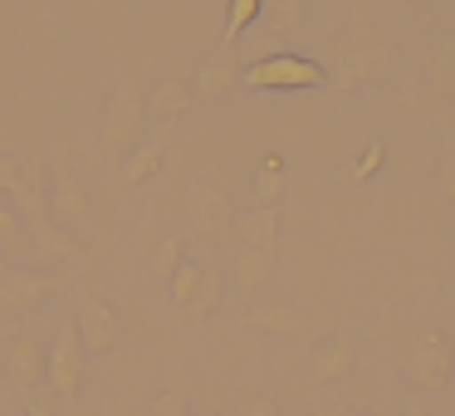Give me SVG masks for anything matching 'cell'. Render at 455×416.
Wrapping results in <instances>:
<instances>
[{"label":"cell","instance_id":"9","mask_svg":"<svg viewBox=\"0 0 455 416\" xmlns=\"http://www.w3.org/2000/svg\"><path fill=\"white\" fill-rule=\"evenodd\" d=\"M5 377H11L20 392H35V387L50 377V353H44L40 338H30V333L11 338V348H5Z\"/></svg>","mask_w":455,"mask_h":416},{"label":"cell","instance_id":"33","mask_svg":"<svg viewBox=\"0 0 455 416\" xmlns=\"http://www.w3.org/2000/svg\"><path fill=\"white\" fill-rule=\"evenodd\" d=\"M25 416H54V406L44 402V396H30V402H25Z\"/></svg>","mask_w":455,"mask_h":416},{"label":"cell","instance_id":"11","mask_svg":"<svg viewBox=\"0 0 455 416\" xmlns=\"http://www.w3.org/2000/svg\"><path fill=\"white\" fill-rule=\"evenodd\" d=\"M50 211H54V226H84L89 220V191L79 187L69 167H54V187H50Z\"/></svg>","mask_w":455,"mask_h":416},{"label":"cell","instance_id":"30","mask_svg":"<svg viewBox=\"0 0 455 416\" xmlns=\"http://www.w3.org/2000/svg\"><path fill=\"white\" fill-rule=\"evenodd\" d=\"M152 416H191V406H187V396H181V392H157Z\"/></svg>","mask_w":455,"mask_h":416},{"label":"cell","instance_id":"5","mask_svg":"<svg viewBox=\"0 0 455 416\" xmlns=\"http://www.w3.org/2000/svg\"><path fill=\"white\" fill-rule=\"evenodd\" d=\"M142 128H148V93L138 84H123L108 99V113H103V142H108L113 157H123L142 142Z\"/></svg>","mask_w":455,"mask_h":416},{"label":"cell","instance_id":"6","mask_svg":"<svg viewBox=\"0 0 455 416\" xmlns=\"http://www.w3.org/2000/svg\"><path fill=\"white\" fill-rule=\"evenodd\" d=\"M84 382H89V348L79 338V324L64 318L60 333H54V348H50V387L64 402H74L84 392Z\"/></svg>","mask_w":455,"mask_h":416},{"label":"cell","instance_id":"2","mask_svg":"<svg viewBox=\"0 0 455 416\" xmlns=\"http://www.w3.org/2000/svg\"><path fill=\"white\" fill-rule=\"evenodd\" d=\"M387 69V35L377 30L372 20H357L347 30V44H343V64L328 74V84H338L343 93H357V89H372Z\"/></svg>","mask_w":455,"mask_h":416},{"label":"cell","instance_id":"22","mask_svg":"<svg viewBox=\"0 0 455 416\" xmlns=\"http://www.w3.org/2000/svg\"><path fill=\"white\" fill-rule=\"evenodd\" d=\"M269 20V30L279 35H299L308 25V0H265V11H259Z\"/></svg>","mask_w":455,"mask_h":416},{"label":"cell","instance_id":"17","mask_svg":"<svg viewBox=\"0 0 455 416\" xmlns=\"http://www.w3.org/2000/svg\"><path fill=\"white\" fill-rule=\"evenodd\" d=\"M15 206V216L25 220V230H40V226H54V211H50V196H44L40 187H35L30 177L20 181V187L11 191V196H5Z\"/></svg>","mask_w":455,"mask_h":416},{"label":"cell","instance_id":"18","mask_svg":"<svg viewBox=\"0 0 455 416\" xmlns=\"http://www.w3.org/2000/svg\"><path fill=\"white\" fill-rule=\"evenodd\" d=\"M162 157H167V142H162V138H152V142H138V148L128 152V162H123L118 181H123V187H142V181H148L152 172L162 167Z\"/></svg>","mask_w":455,"mask_h":416},{"label":"cell","instance_id":"19","mask_svg":"<svg viewBox=\"0 0 455 416\" xmlns=\"http://www.w3.org/2000/svg\"><path fill=\"white\" fill-rule=\"evenodd\" d=\"M426 89L435 99H455V40H445L441 50L426 60Z\"/></svg>","mask_w":455,"mask_h":416},{"label":"cell","instance_id":"24","mask_svg":"<svg viewBox=\"0 0 455 416\" xmlns=\"http://www.w3.org/2000/svg\"><path fill=\"white\" fill-rule=\"evenodd\" d=\"M220 299H226L220 275H216V269H201V284H196V294L187 299V314H191V318H211V314L220 308Z\"/></svg>","mask_w":455,"mask_h":416},{"label":"cell","instance_id":"14","mask_svg":"<svg viewBox=\"0 0 455 416\" xmlns=\"http://www.w3.org/2000/svg\"><path fill=\"white\" fill-rule=\"evenodd\" d=\"M245 324L255 328V333H275V338H299L304 333V308L294 304H259L245 314Z\"/></svg>","mask_w":455,"mask_h":416},{"label":"cell","instance_id":"27","mask_svg":"<svg viewBox=\"0 0 455 416\" xmlns=\"http://www.w3.org/2000/svg\"><path fill=\"white\" fill-rule=\"evenodd\" d=\"M181 260H187V245H181L177 236H172V240H162V245L152 250V275H157V279H172V275H177V265H181Z\"/></svg>","mask_w":455,"mask_h":416},{"label":"cell","instance_id":"34","mask_svg":"<svg viewBox=\"0 0 455 416\" xmlns=\"http://www.w3.org/2000/svg\"><path fill=\"white\" fill-rule=\"evenodd\" d=\"M333 416H347V412H333Z\"/></svg>","mask_w":455,"mask_h":416},{"label":"cell","instance_id":"12","mask_svg":"<svg viewBox=\"0 0 455 416\" xmlns=\"http://www.w3.org/2000/svg\"><path fill=\"white\" fill-rule=\"evenodd\" d=\"M269 275H275V255H269V250H250V245H240L235 265H230V289H235L240 299H255L259 289L269 284Z\"/></svg>","mask_w":455,"mask_h":416},{"label":"cell","instance_id":"29","mask_svg":"<svg viewBox=\"0 0 455 416\" xmlns=\"http://www.w3.org/2000/svg\"><path fill=\"white\" fill-rule=\"evenodd\" d=\"M25 240V220L15 216V206L0 196V245H20Z\"/></svg>","mask_w":455,"mask_h":416},{"label":"cell","instance_id":"21","mask_svg":"<svg viewBox=\"0 0 455 416\" xmlns=\"http://www.w3.org/2000/svg\"><path fill=\"white\" fill-rule=\"evenodd\" d=\"M30 240H35V255H40L44 265H64V260L79 255L74 236H69V230H60V226H40V230H30Z\"/></svg>","mask_w":455,"mask_h":416},{"label":"cell","instance_id":"16","mask_svg":"<svg viewBox=\"0 0 455 416\" xmlns=\"http://www.w3.org/2000/svg\"><path fill=\"white\" fill-rule=\"evenodd\" d=\"M191 103H196V99H191V79H162L157 89L148 93V118L172 123V118H181Z\"/></svg>","mask_w":455,"mask_h":416},{"label":"cell","instance_id":"4","mask_svg":"<svg viewBox=\"0 0 455 416\" xmlns=\"http://www.w3.org/2000/svg\"><path fill=\"white\" fill-rule=\"evenodd\" d=\"M187 220L191 230H196L206 245H226L230 236H235V206H230V196L216 187V181H191L187 187Z\"/></svg>","mask_w":455,"mask_h":416},{"label":"cell","instance_id":"20","mask_svg":"<svg viewBox=\"0 0 455 416\" xmlns=\"http://www.w3.org/2000/svg\"><path fill=\"white\" fill-rule=\"evenodd\" d=\"M284 201V157L279 152H265L255 172V206H279Z\"/></svg>","mask_w":455,"mask_h":416},{"label":"cell","instance_id":"32","mask_svg":"<svg viewBox=\"0 0 455 416\" xmlns=\"http://www.w3.org/2000/svg\"><path fill=\"white\" fill-rule=\"evenodd\" d=\"M382 157H387V152H382V142H372V148L363 152V162H357V167H353V177H357V181H367V177H372L377 167H382Z\"/></svg>","mask_w":455,"mask_h":416},{"label":"cell","instance_id":"15","mask_svg":"<svg viewBox=\"0 0 455 416\" xmlns=\"http://www.w3.org/2000/svg\"><path fill=\"white\" fill-rule=\"evenodd\" d=\"M235 236L245 240L250 250H269V255H275V245H279V206H255L250 216H240Z\"/></svg>","mask_w":455,"mask_h":416},{"label":"cell","instance_id":"3","mask_svg":"<svg viewBox=\"0 0 455 416\" xmlns=\"http://www.w3.org/2000/svg\"><path fill=\"white\" fill-rule=\"evenodd\" d=\"M406 377L421 392H445L455 382V343L441 328H421L406 338Z\"/></svg>","mask_w":455,"mask_h":416},{"label":"cell","instance_id":"23","mask_svg":"<svg viewBox=\"0 0 455 416\" xmlns=\"http://www.w3.org/2000/svg\"><path fill=\"white\" fill-rule=\"evenodd\" d=\"M259 11H265V0H230V11H226V35H220V50H235V40L259 20Z\"/></svg>","mask_w":455,"mask_h":416},{"label":"cell","instance_id":"7","mask_svg":"<svg viewBox=\"0 0 455 416\" xmlns=\"http://www.w3.org/2000/svg\"><path fill=\"white\" fill-rule=\"evenodd\" d=\"M74 324H79V338H84V348H89V357H108L113 348L123 343L118 314H113L93 289H84V294L74 299Z\"/></svg>","mask_w":455,"mask_h":416},{"label":"cell","instance_id":"13","mask_svg":"<svg viewBox=\"0 0 455 416\" xmlns=\"http://www.w3.org/2000/svg\"><path fill=\"white\" fill-rule=\"evenodd\" d=\"M235 84H240V69H235V60H230V50H220L211 64H201V69H196V79H191V99H196V103H216V99H226Z\"/></svg>","mask_w":455,"mask_h":416},{"label":"cell","instance_id":"31","mask_svg":"<svg viewBox=\"0 0 455 416\" xmlns=\"http://www.w3.org/2000/svg\"><path fill=\"white\" fill-rule=\"evenodd\" d=\"M25 181V167L20 162H11V157H0V196H11L15 187Z\"/></svg>","mask_w":455,"mask_h":416},{"label":"cell","instance_id":"1","mask_svg":"<svg viewBox=\"0 0 455 416\" xmlns=\"http://www.w3.org/2000/svg\"><path fill=\"white\" fill-rule=\"evenodd\" d=\"M240 84L255 93H318L328 89V69L308 54L275 50V54H259L250 69H240Z\"/></svg>","mask_w":455,"mask_h":416},{"label":"cell","instance_id":"28","mask_svg":"<svg viewBox=\"0 0 455 416\" xmlns=\"http://www.w3.org/2000/svg\"><path fill=\"white\" fill-rule=\"evenodd\" d=\"M167 284H172V299H177V304L187 308V299L196 294V284H201V265H191V260H181V265H177V275H172Z\"/></svg>","mask_w":455,"mask_h":416},{"label":"cell","instance_id":"8","mask_svg":"<svg viewBox=\"0 0 455 416\" xmlns=\"http://www.w3.org/2000/svg\"><path fill=\"white\" fill-rule=\"evenodd\" d=\"M353 367H357V343L343 338V333H333L308 353V382L314 387H338V382L353 377Z\"/></svg>","mask_w":455,"mask_h":416},{"label":"cell","instance_id":"35","mask_svg":"<svg viewBox=\"0 0 455 416\" xmlns=\"http://www.w3.org/2000/svg\"><path fill=\"white\" fill-rule=\"evenodd\" d=\"M451 211H455V206H451Z\"/></svg>","mask_w":455,"mask_h":416},{"label":"cell","instance_id":"10","mask_svg":"<svg viewBox=\"0 0 455 416\" xmlns=\"http://www.w3.org/2000/svg\"><path fill=\"white\" fill-rule=\"evenodd\" d=\"M60 289V279L50 275H35V269H11L0 279V314H25V308L44 304V299Z\"/></svg>","mask_w":455,"mask_h":416},{"label":"cell","instance_id":"26","mask_svg":"<svg viewBox=\"0 0 455 416\" xmlns=\"http://www.w3.org/2000/svg\"><path fill=\"white\" fill-rule=\"evenodd\" d=\"M435 196L441 206H455V138L441 148V162H435Z\"/></svg>","mask_w":455,"mask_h":416},{"label":"cell","instance_id":"25","mask_svg":"<svg viewBox=\"0 0 455 416\" xmlns=\"http://www.w3.org/2000/svg\"><path fill=\"white\" fill-rule=\"evenodd\" d=\"M235 416H279V402L265 392V387H240L235 392Z\"/></svg>","mask_w":455,"mask_h":416}]
</instances>
